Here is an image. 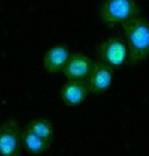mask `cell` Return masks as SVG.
<instances>
[{"mask_svg": "<svg viewBox=\"0 0 149 156\" xmlns=\"http://www.w3.org/2000/svg\"><path fill=\"white\" fill-rule=\"evenodd\" d=\"M127 39L129 66H136L149 56V22L137 16L122 25Z\"/></svg>", "mask_w": 149, "mask_h": 156, "instance_id": "obj_1", "label": "cell"}, {"mask_svg": "<svg viewBox=\"0 0 149 156\" xmlns=\"http://www.w3.org/2000/svg\"><path fill=\"white\" fill-rule=\"evenodd\" d=\"M141 7L135 0H103L99 6L98 16L104 25H122L140 16Z\"/></svg>", "mask_w": 149, "mask_h": 156, "instance_id": "obj_2", "label": "cell"}, {"mask_svg": "<svg viewBox=\"0 0 149 156\" xmlns=\"http://www.w3.org/2000/svg\"><path fill=\"white\" fill-rule=\"evenodd\" d=\"M101 61L112 69H119L127 62L128 49L125 42L119 37H112L101 42L96 48Z\"/></svg>", "mask_w": 149, "mask_h": 156, "instance_id": "obj_3", "label": "cell"}, {"mask_svg": "<svg viewBox=\"0 0 149 156\" xmlns=\"http://www.w3.org/2000/svg\"><path fill=\"white\" fill-rule=\"evenodd\" d=\"M22 131L20 123L8 119L0 126V156H20Z\"/></svg>", "mask_w": 149, "mask_h": 156, "instance_id": "obj_4", "label": "cell"}, {"mask_svg": "<svg viewBox=\"0 0 149 156\" xmlns=\"http://www.w3.org/2000/svg\"><path fill=\"white\" fill-rule=\"evenodd\" d=\"M113 76V69L107 66L101 60H96L93 63L92 69L86 83L88 85L90 92L94 94L104 93L112 85Z\"/></svg>", "mask_w": 149, "mask_h": 156, "instance_id": "obj_5", "label": "cell"}, {"mask_svg": "<svg viewBox=\"0 0 149 156\" xmlns=\"http://www.w3.org/2000/svg\"><path fill=\"white\" fill-rule=\"evenodd\" d=\"M91 58L81 53L69 54L63 69V75L69 81H86L93 66Z\"/></svg>", "mask_w": 149, "mask_h": 156, "instance_id": "obj_6", "label": "cell"}, {"mask_svg": "<svg viewBox=\"0 0 149 156\" xmlns=\"http://www.w3.org/2000/svg\"><path fill=\"white\" fill-rule=\"evenodd\" d=\"M89 93L90 90L86 81H69L62 86L60 95L65 104L75 107L82 104Z\"/></svg>", "mask_w": 149, "mask_h": 156, "instance_id": "obj_7", "label": "cell"}, {"mask_svg": "<svg viewBox=\"0 0 149 156\" xmlns=\"http://www.w3.org/2000/svg\"><path fill=\"white\" fill-rule=\"evenodd\" d=\"M69 57V48L66 45H57L48 50L43 58V66L47 73H56L65 69Z\"/></svg>", "mask_w": 149, "mask_h": 156, "instance_id": "obj_8", "label": "cell"}, {"mask_svg": "<svg viewBox=\"0 0 149 156\" xmlns=\"http://www.w3.org/2000/svg\"><path fill=\"white\" fill-rule=\"evenodd\" d=\"M20 142L22 146L31 154H41L47 151L50 147L51 143L43 140L42 138L36 136L28 129L24 128L20 136Z\"/></svg>", "mask_w": 149, "mask_h": 156, "instance_id": "obj_9", "label": "cell"}, {"mask_svg": "<svg viewBox=\"0 0 149 156\" xmlns=\"http://www.w3.org/2000/svg\"><path fill=\"white\" fill-rule=\"evenodd\" d=\"M25 128L28 129L36 136L42 138L43 140L52 143V140H53V125H52V122L49 119L38 117V119H35L31 120L30 122H28Z\"/></svg>", "mask_w": 149, "mask_h": 156, "instance_id": "obj_10", "label": "cell"}]
</instances>
